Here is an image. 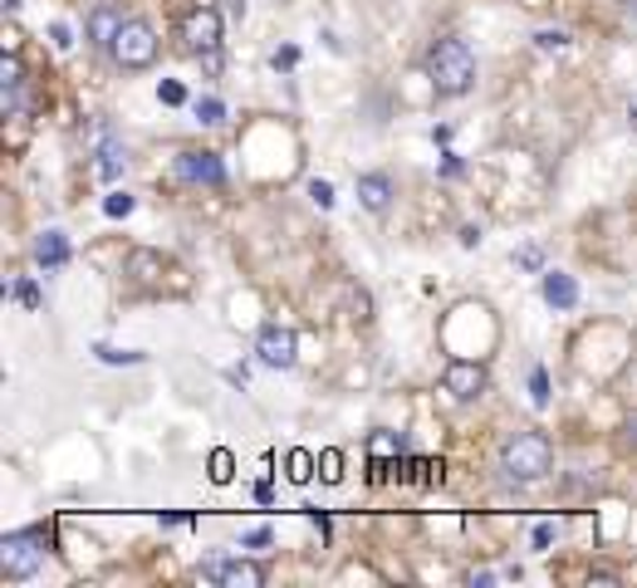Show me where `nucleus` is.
<instances>
[{
	"label": "nucleus",
	"mask_w": 637,
	"mask_h": 588,
	"mask_svg": "<svg viewBox=\"0 0 637 588\" xmlns=\"http://www.w3.org/2000/svg\"><path fill=\"white\" fill-rule=\"evenodd\" d=\"M427 78L441 98L470 94V84H476V54H470L466 39H456V35L437 39V45L427 49Z\"/></svg>",
	"instance_id": "f257e3e1"
},
{
	"label": "nucleus",
	"mask_w": 637,
	"mask_h": 588,
	"mask_svg": "<svg viewBox=\"0 0 637 588\" xmlns=\"http://www.w3.org/2000/svg\"><path fill=\"white\" fill-rule=\"evenodd\" d=\"M549 466H554V451H549V441L539 437V431H519V437H510L505 451H500L505 480H544Z\"/></svg>",
	"instance_id": "f03ea898"
},
{
	"label": "nucleus",
	"mask_w": 637,
	"mask_h": 588,
	"mask_svg": "<svg viewBox=\"0 0 637 588\" xmlns=\"http://www.w3.org/2000/svg\"><path fill=\"white\" fill-rule=\"evenodd\" d=\"M108 54L123 69H147L157 59V29L147 25V20H123V29H118V39L108 45Z\"/></svg>",
	"instance_id": "7ed1b4c3"
},
{
	"label": "nucleus",
	"mask_w": 637,
	"mask_h": 588,
	"mask_svg": "<svg viewBox=\"0 0 637 588\" xmlns=\"http://www.w3.org/2000/svg\"><path fill=\"white\" fill-rule=\"evenodd\" d=\"M39 564H45V535H39V529L5 535V544H0V568H5L10 578H29Z\"/></svg>",
	"instance_id": "20e7f679"
},
{
	"label": "nucleus",
	"mask_w": 637,
	"mask_h": 588,
	"mask_svg": "<svg viewBox=\"0 0 637 588\" xmlns=\"http://www.w3.org/2000/svg\"><path fill=\"white\" fill-rule=\"evenodd\" d=\"M255 358H260L265 368H274V372L294 368V358H299V339H294V329H284V323H265L260 339H255Z\"/></svg>",
	"instance_id": "39448f33"
},
{
	"label": "nucleus",
	"mask_w": 637,
	"mask_h": 588,
	"mask_svg": "<svg viewBox=\"0 0 637 588\" xmlns=\"http://www.w3.org/2000/svg\"><path fill=\"white\" fill-rule=\"evenodd\" d=\"M182 45L192 54H206V49H221V15L211 5H196L192 15L182 20Z\"/></svg>",
	"instance_id": "423d86ee"
},
{
	"label": "nucleus",
	"mask_w": 637,
	"mask_h": 588,
	"mask_svg": "<svg viewBox=\"0 0 637 588\" xmlns=\"http://www.w3.org/2000/svg\"><path fill=\"white\" fill-rule=\"evenodd\" d=\"M441 388H446L456 402H476L480 392H486V368L456 358V363H446V372H441Z\"/></svg>",
	"instance_id": "0eeeda50"
},
{
	"label": "nucleus",
	"mask_w": 637,
	"mask_h": 588,
	"mask_svg": "<svg viewBox=\"0 0 637 588\" xmlns=\"http://www.w3.org/2000/svg\"><path fill=\"white\" fill-rule=\"evenodd\" d=\"M176 176L182 182H206V186H221L225 182V167L216 152H176Z\"/></svg>",
	"instance_id": "6e6552de"
},
{
	"label": "nucleus",
	"mask_w": 637,
	"mask_h": 588,
	"mask_svg": "<svg viewBox=\"0 0 637 588\" xmlns=\"http://www.w3.org/2000/svg\"><path fill=\"white\" fill-rule=\"evenodd\" d=\"M123 10H118L113 5V0H98V5L94 10H88V45H98V49H108V45H113V39H118V29H123Z\"/></svg>",
	"instance_id": "1a4fd4ad"
},
{
	"label": "nucleus",
	"mask_w": 637,
	"mask_h": 588,
	"mask_svg": "<svg viewBox=\"0 0 637 588\" xmlns=\"http://www.w3.org/2000/svg\"><path fill=\"white\" fill-rule=\"evenodd\" d=\"M206 574L221 578L225 588H260L265 584V568L250 564V559H225V564H211Z\"/></svg>",
	"instance_id": "9d476101"
},
{
	"label": "nucleus",
	"mask_w": 637,
	"mask_h": 588,
	"mask_svg": "<svg viewBox=\"0 0 637 588\" xmlns=\"http://www.w3.org/2000/svg\"><path fill=\"white\" fill-rule=\"evenodd\" d=\"M544 304H549V309H574V304H578V284L568 280L564 270H549L544 274Z\"/></svg>",
	"instance_id": "9b49d317"
},
{
	"label": "nucleus",
	"mask_w": 637,
	"mask_h": 588,
	"mask_svg": "<svg viewBox=\"0 0 637 588\" xmlns=\"http://www.w3.org/2000/svg\"><path fill=\"white\" fill-rule=\"evenodd\" d=\"M123 162H127L123 143H113V137H108V127H98V176H103V182H113V176L123 172Z\"/></svg>",
	"instance_id": "f8f14e48"
},
{
	"label": "nucleus",
	"mask_w": 637,
	"mask_h": 588,
	"mask_svg": "<svg viewBox=\"0 0 637 588\" xmlns=\"http://www.w3.org/2000/svg\"><path fill=\"white\" fill-rule=\"evenodd\" d=\"M388 196H392V182L382 172L358 176V201L368 206V211H388Z\"/></svg>",
	"instance_id": "ddd939ff"
},
{
	"label": "nucleus",
	"mask_w": 637,
	"mask_h": 588,
	"mask_svg": "<svg viewBox=\"0 0 637 588\" xmlns=\"http://www.w3.org/2000/svg\"><path fill=\"white\" fill-rule=\"evenodd\" d=\"M35 260L45 265V270H59V265L69 260V241H64V231H45L35 241Z\"/></svg>",
	"instance_id": "4468645a"
},
{
	"label": "nucleus",
	"mask_w": 637,
	"mask_h": 588,
	"mask_svg": "<svg viewBox=\"0 0 637 588\" xmlns=\"http://www.w3.org/2000/svg\"><path fill=\"white\" fill-rule=\"evenodd\" d=\"M314 466H319V461H314L304 446H294L290 456H284V470H290V480H294V486H304V480H314Z\"/></svg>",
	"instance_id": "2eb2a0df"
},
{
	"label": "nucleus",
	"mask_w": 637,
	"mask_h": 588,
	"mask_svg": "<svg viewBox=\"0 0 637 588\" xmlns=\"http://www.w3.org/2000/svg\"><path fill=\"white\" fill-rule=\"evenodd\" d=\"M231 476H235V456L225 446H216L211 451V480H216V486H225Z\"/></svg>",
	"instance_id": "dca6fc26"
},
{
	"label": "nucleus",
	"mask_w": 637,
	"mask_h": 588,
	"mask_svg": "<svg viewBox=\"0 0 637 588\" xmlns=\"http://www.w3.org/2000/svg\"><path fill=\"white\" fill-rule=\"evenodd\" d=\"M221 118H225V103H221V98H196V123L216 127Z\"/></svg>",
	"instance_id": "f3484780"
},
{
	"label": "nucleus",
	"mask_w": 637,
	"mask_h": 588,
	"mask_svg": "<svg viewBox=\"0 0 637 588\" xmlns=\"http://www.w3.org/2000/svg\"><path fill=\"white\" fill-rule=\"evenodd\" d=\"M25 84V64H20L15 54H5V64H0V88H20Z\"/></svg>",
	"instance_id": "a211bd4d"
},
{
	"label": "nucleus",
	"mask_w": 637,
	"mask_h": 588,
	"mask_svg": "<svg viewBox=\"0 0 637 588\" xmlns=\"http://www.w3.org/2000/svg\"><path fill=\"white\" fill-rule=\"evenodd\" d=\"M94 353L103 363H143V353H127V348H113V343H94Z\"/></svg>",
	"instance_id": "6ab92c4d"
},
{
	"label": "nucleus",
	"mask_w": 637,
	"mask_h": 588,
	"mask_svg": "<svg viewBox=\"0 0 637 588\" xmlns=\"http://www.w3.org/2000/svg\"><path fill=\"white\" fill-rule=\"evenodd\" d=\"M368 451H372V456H397V451H402V441L392 437V431H378V437L368 441Z\"/></svg>",
	"instance_id": "aec40b11"
},
{
	"label": "nucleus",
	"mask_w": 637,
	"mask_h": 588,
	"mask_svg": "<svg viewBox=\"0 0 637 588\" xmlns=\"http://www.w3.org/2000/svg\"><path fill=\"white\" fill-rule=\"evenodd\" d=\"M339 466H343V456H339L333 446H329V451H319V476H323V480H339V476H343Z\"/></svg>",
	"instance_id": "412c9836"
},
{
	"label": "nucleus",
	"mask_w": 637,
	"mask_h": 588,
	"mask_svg": "<svg viewBox=\"0 0 637 588\" xmlns=\"http://www.w3.org/2000/svg\"><path fill=\"white\" fill-rule=\"evenodd\" d=\"M157 98H162V103H186V88L176 84V78H162V84H157Z\"/></svg>",
	"instance_id": "4be33fe9"
},
{
	"label": "nucleus",
	"mask_w": 637,
	"mask_h": 588,
	"mask_svg": "<svg viewBox=\"0 0 637 588\" xmlns=\"http://www.w3.org/2000/svg\"><path fill=\"white\" fill-rule=\"evenodd\" d=\"M529 392H535V407H544V402H549V378H544V368L529 372Z\"/></svg>",
	"instance_id": "5701e85b"
},
{
	"label": "nucleus",
	"mask_w": 637,
	"mask_h": 588,
	"mask_svg": "<svg viewBox=\"0 0 637 588\" xmlns=\"http://www.w3.org/2000/svg\"><path fill=\"white\" fill-rule=\"evenodd\" d=\"M535 45H539V49H564V45H568V35H564V29H539Z\"/></svg>",
	"instance_id": "b1692460"
},
{
	"label": "nucleus",
	"mask_w": 637,
	"mask_h": 588,
	"mask_svg": "<svg viewBox=\"0 0 637 588\" xmlns=\"http://www.w3.org/2000/svg\"><path fill=\"white\" fill-rule=\"evenodd\" d=\"M309 196H314V206H323V211L333 206V186H329V182H319V176L309 182Z\"/></svg>",
	"instance_id": "393cba45"
},
{
	"label": "nucleus",
	"mask_w": 637,
	"mask_h": 588,
	"mask_svg": "<svg viewBox=\"0 0 637 588\" xmlns=\"http://www.w3.org/2000/svg\"><path fill=\"white\" fill-rule=\"evenodd\" d=\"M103 211H108V216H127V211H133V196H127V192H113V196L103 201Z\"/></svg>",
	"instance_id": "a878e982"
},
{
	"label": "nucleus",
	"mask_w": 637,
	"mask_h": 588,
	"mask_svg": "<svg viewBox=\"0 0 637 588\" xmlns=\"http://www.w3.org/2000/svg\"><path fill=\"white\" fill-rule=\"evenodd\" d=\"M10 294H15L20 304H29V309H35V304H39V290H35V284H29V280H20V284H15V290H10Z\"/></svg>",
	"instance_id": "bb28decb"
},
{
	"label": "nucleus",
	"mask_w": 637,
	"mask_h": 588,
	"mask_svg": "<svg viewBox=\"0 0 637 588\" xmlns=\"http://www.w3.org/2000/svg\"><path fill=\"white\" fill-rule=\"evenodd\" d=\"M554 544V525H535V549H549Z\"/></svg>",
	"instance_id": "cd10ccee"
},
{
	"label": "nucleus",
	"mask_w": 637,
	"mask_h": 588,
	"mask_svg": "<svg viewBox=\"0 0 637 588\" xmlns=\"http://www.w3.org/2000/svg\"><path fill=\"white\" fill-rule=\"evenodd\" d=\"M623 441H627V446H633V451H637V412H633V417H627V421H623Z\"/></svg>",
	"instance_id": "c85d7f7f"
},
{
	"label": "nucleus",
	"mask_w": 637,
	"mask_h": 588,
	"mask_svg": "<svg viewBox=\"0 0 637 588\" xmlns=\"http://www.w3.org/2000/svg\"><path fill=\"white\" fill-rule=\"evenodd\" d=\"M245 544H250V549H260V544H270V529H250V535H245Z\"/></svg>",
	"instance_id": "c756f323"
},
{
	"label": "nucleus",
	"mask_w": 637,
	"mask_h": 588,
	"mask_svg": "<svg viewBox=\"0 0 637 588\" xmlns=\"http://www.w3.org/2000/svg\"><path fill=\"white\" fill-rule=\"evenodd\" d=\"M255 500H260V505H270V500H274V486H270V480H260V486H255Z\"/></svg>",
	"instance_id": "7c9ffc66"
},
{
	"label": "nucleus",
	"mask_w": 637,
	"mask_h": 588,
	"mask_svg": "<svg viewBox=\"0 0 637 588\" xmlns=\"http://www.w3.org/2000/svg\"><path fill=\"white\" fill-rule=\"evenodd\" d=\"M49 35H54V45H59V49H69V45H74V39H69V25H54V29H49Z\"/></svg>",
	"instance_id": "2f4dec72"
},
{
	"label": "nucleus",
	"mask_w": 637,
	"mask_h": 588,
	"mask_svg": "<svg viewBox=\"0 0 637 588\" xmlns=\"http://www.w3.org/2000/svg\"><path fill=\"white\" fill-rule=\"evenodd\" d=\"M461 245H480V231H476V225H461Z\"/></svg>",
	"instance_id": "473e14b6"
},
{
	"label": "nucleus",
	"mask_w": 637,
	"mask_h": 588,
	"mask_svg": "<svg viewBox=\"0 0 637 588\" xmlns=\"http://www.w3.org/2000/svg\"><path fill=\"white\" fill-rule=\"evenodd\" d=\"M294 59H299V54H294V49H280V54H274V69H290Z\"/></svg>",
	"instance_id": "72a5a7b5"
},
{
	"label": "nucleus",
	"mask_w": 637,
	"mask_h": 588,
	"mask_svg": "<svg viewBox=\"0 0 637 588\" xmlns=\"http://www.w3.org/2000/svg\"><path fill=\"white\" fill-rule=\"evenodd\" d=\"M441 172H446V176H456V172H461V157H456V152H446V162H441Z\"/></svg>",
	"instance_id": "f704fd0d"
},
{
	"label": "nucleus",
	"mask_w": 637,
	"mask_h": 588,
	"mask_svg": "<svg viewBox=\"0 0 637 588\" xmlns=\"http://www.w3.org/2000/svg\"><path fill=\"white\" fill-rule=\"evenodd\" d=\"M627 118H633V127H637V103H633V108H627Z\"/></svg>",
	"instance_id": "c9c22d12"
},
{
	"label": "nucleus",
	"mask_w": 637,
	"mask_h": 588,
	"mask_svg": "<svg viewBox=\"0 0 637 588\" xmlns=\"http://www.w3.org/2000/svg\"><path fill=\"white\" fill-rule=\"evenodd\" d=\"M627 10H637V0H627Z\"/></svg>",
	"instance_id": "e433bc0d"
}]
</instances>
